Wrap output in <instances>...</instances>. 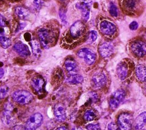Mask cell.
I'll return each mask as SVG.
<instances>
[{
	"label": "cell",
	"mask_w": 146,
	"mask_h": 130,
	"mask_svg": "<svg viewBox=\"0 0 146 130\" xmlns=\"http://www.w3.org/2000/svg\"><path fill=\"white\" fill-rule=\"evenodd\" d=\"M88 29L82 21L75 22L60 38V46L66 49H72L84 43L88 37Z\"/></svg>",
	"instance_id": "1"
},
{
	"label": "cell",
	"mask_w": 146,
	"mask_h": 130,
	"mask_svg": "<svg viewBox=\"0 0 146 130\" xmlns=\"http://www.w3.org/2000/svg\"><path fill=\"white\" fill-rule=\"evenodd\" d=\"M59 26L54 21L45 23L37 29V35L40 43L44 48L48 49L55 46L59 36Z\"/></svg>",
	"instance_id": "2"
},
{
	"label": "cell",
	"mask_w": 146,
	"mask_h": 130,
	"mask_svg": "<svg viewBox=\"0 0 146 130\" xmlns=\"http://www.w3.org/2000/svg\"><path fill=\"white\" fill-rule=\"evenodd\" d=\"M96 26L100 33L108 39H113L118 35L117 26L107 17L99 15L96 19Z\"/></svg>",
	"instance_id": "3"
},
{
	"label": "cell",
	"mask_w": 146,
	"mask_h": 130,
	"mask_svg": "<svg viewBox=\"0 0 146 130\" xmlns=\"http://www.w3.org/2000/svg\"><path fill=\"white\" fill-rule=\"evenodd\" d=\"M135 66L133 62L129 58H124L117 65L116 72L119 79L121 81H128L135 75Z\"/></svg>",
	"instance_id": "4"
},
{
	"label": "cell",
	"mask_w": 146,
	"mask_h": 130,
	"mask_svg": "<svg viewBox=\"0 0 146 130\" xmlns=\"http://www.w3.org/2000/svg\"><path fill=\"white\" fill-rule=\"evenodd\" d=\"M123 13L130 17H139L144 11L142 0H119Z\"/></svg>",
	"instance_id": "5"
},
{
	"label": "cell",
	"mask_w": 146,
	"mask_h": 130,
	"mask_svg": "<svg viewBox=\"0 0 146 130\" xmlns=\"http://www.w3.org/2000/svg\"><path fill=\"white\" fill-rule=\"evenodd\" d=\"M131 54L137 59H143L146 56V41L142 38L136 37L131 39L128 44Z\"/></svg>",
	"instance_id": "6"
},
{
	"label": "cell",
	"mask_w": 146,
	"mask_h": 130,
	"mask_svg": "<svg viewBox=\"0 0 146 130\" xmlns=\"http://www.w3.org/2000/svg\"><path fill=\"white\" fill-rule=\"evenodd\" d=\"M133 122V115L130 112H122L117 118V124L120 130H131Z\"/></svg>",
	"instance_id": "7"
},
{
	"label": "cell",
	"mask_w": 146,
	"mask_h": 130,
	"mask_svg": "<svg viewBox=\"0 0 146 130\" xmlns=\"http://www.w3.org/2000/svg\"><path fill=\"white\" fill-rule=\"evenodd\" d=\"M12 98L16 103L24 105L30 103L33 99V95L29 92L25 90H18L13 92Z\"/></svg>",
	"instance_id": "8"
},
{
	"label": "cell",
	"mask_w": 146,
	"mask_h": 130,
	"mask_svg": "<svg viewBox=\"0 0 146 130\" xmlns=\"http://www.w3.org/2000/svg\"><path fill=\"white\" fill-rule=\"evenodd\" d=\"M126 95V92L124 90L119 88L116 90L111 95L110 100L109 104L110 108L112 109H115L119 105L120 103L123 100Z\"/></svg>",
	"instance_id": "9"
},
{
	"label": "cell",
	"mask_w": 146,
	"mask_h": 130,
	"mask_svg": "<svg viewBox=\"0 0 146 130\" xmlns=\"http://www.w3.org/2000/svg\"><path fill=\"white\" fill-rule=\"evenodd\" d=\"M43 116L40 113H35L28 119L25 124V128L27 130H35L42 124Z\"/></svg>",
	"instance_id": "10"
},
{
	"label": "cell",
	"mask_w": 146,
	"mask_h": 130,
	"mask_svg": "<svg viewBox=\"0 0 146 130\" xmlns=\"http://www.w3.org/2000/svg\"><path fill=\"white\" fill-rule=\"evenodd\" d=\"M78 56L83 58L85 62L89 65L92 64L96 59L95 54L88 48H83L79 50L77 53Z\"/></svg>",
	"instance_id": "11"
},
{
	"label": "cell",
	"mask_w": 146,
	"mask_h": 130,
	"mask_svg": "<svg viewBox=\"0 0 146 130\" xmlns=\"http://www.w3.org/2000/svg\"><path fill=\"white\" fill-rule=\"evenodd\" d=\"M91 80L95 87L100 88L106 84L107 76L103 71H98L93 74L91 78Z\"/></svg>",
	"instance_id": "12"
},
{
	"label": "cell",
	"mask_w": 146,
	"mask_h": 130,
	"mask_svg": "<svg viewBox=\"0 0 146 130\" xmlns=\"http://www.w3.org/2000/svg\"><path fill=\"white\" fill-rule=\"evenodd\" d=\"M98 50L103 58H108L113 53L114 47L111 43L105 41L100 44Z\"/></svg>",
	"instance_id": "13"
},
{
	"label": "cell",
	"mask_w": 146,
	"mask_h": 130,
	"mask_svg": "<svg viewBox=\"0 0 146 130\" xmlns=\"http://www.w3.org/2000/svg\"><path fill=\"white\" fill-rule=\"evenodd\" d=\"M135 75L139 83L143 84L146 82V66L143 64H138L135 68Z\"/></svg>",
	"instance_id": "14"
},
{
	"label": "cell",
	"mask_w": 146,
	"mask_h": 130,
	"mask_svg": "<svg viewBox=\"0 0 146 130\" xmlns=\"http://www.w3.org/2000/svg\"><path fill=\"white\" fill-rule=\"evenodd\" d=\"M76 5L78 8H79L81 10L82 15L83 19L85 21H87L90 17L91 2L86 1L82 2L79 3H77Z\"/></svg>",
	"instance_id": "15"
},
{
	"label": "cell",
	"mask_w": 146,
	"mask_h": 130,
	"mask_svg": "<svg viewBox=\"0 0 146 130\" xmlns=\"http://www.w3.org/2000/svg\"><path fill=\"white\" fill-rule=\"evenodd\" d=\"M54 115L56 119L59 121H64L66 119V109L64 106L61 104H57L54 107Z\"/></svg>",
	"instance_id": "16"
},
{
	"label": "cell",
	"mask_w": 146,
	"mask_h": 130,
	"mask_svg": "<svg viewBox=\"0 0 146 130\" xmlns=\"http://www.w3.org/2000/svg\"><path fill=\"white\" fill-rule=\"evenodd\" d=\"M13 48L15 51L22 56H27L30 54L28 47L22 42H18L15 43L13 46Z\"/></svg>",
	"instance_id": "17"
},
{
	"label": "cell",
	"mask_w": 146,
	"mask_h": 130,
	"mask_svg": "<svg viewBox=\"0 0 146 130\" xmlns=\"http://www.w3.org/2000/svg\"><path fill=\"white\" fill-rule=\"evenodd\" d=\"M146 124V111L140 113L134 121V128L135 130H140Z\"/></svg>",
	"instance_id": "18"
},
{
	"label": "cell",
	"mask_w": 146,
	"mask_h": 130,
	"mask_svg": "<svg viewBox=\"0 0 146 130\" xmlns=\"http://www.w3.org/2000/svg\"><path fill=\"white\" fill-rule=\"evenodd\" d=\"M44 84V81L41 76H35L31 80V86L34 90L37 92H40Z\"/></svg>",
	"instance_id": "19"
},
{
	"label": "cell",
	"mask_w": 146,
	"mask_h": 130,
	"mask_svg": "<svg viewBox=\"0 0 146 130\" xmlns=\"http://www.w3.org/2000/svg\"><path fill=\"white\" fill-rule=\"evenodd\" d=\"M64 67L67 71L70 74H75L78 69V65L72 58H68L64 62Z\"/></svg>",
	"instance_id": "20"
},
{
	"label": "cell",
	"mask_w": 146,
	"mask_h": 130,
	"mask_svg": "<svg viewBox=\"0 0 146 130\" xmlns=\"http://www.w3.org/2000/svg\"><path fill=\"white\" fill-rule=\"evenodd\" d=\"M15 13L19 19L22 20L27 19L30 15V12L28 9L23 6H19L15 8Z\"/></svg>",
	"instance_id": "21"
},
{
	"label": "cell",
	"mask_w": 146,
	"mask_h": 130,
	"mask_svg": "<svg viewBox=\"0 0 146 130\" xmlns=\"http://www.w3.org/2000/svg\"><path fill=\"white\" fill-rule=\"evenodd\" d=\"M12 105L11 104H8L7 107L5 108L4 111L3 112L2 119L4 123L6 124H9L11 122V111H12Z\"/></svg>",
	"instance_id": "22"
},
{
	"label": "cell",
	"mask_w": 146,
	"mask_h": 130,
	"mask_svg": "<svg viewBox=\"0 0 146 130\" xmlns=\"http://www.w3.org/2000/svg\"><path fill=\"white\" fill-rule=\"evenodd\" d=\"M30 44L34 55L35 57H39L41 54L40 43L36 39H31Z\"/></svg>",
	"instance_id": "23"
},
{
	"label": "cell",
	"mask_w": 146,
	"mask_h": 130,
	"mask_svg": "<svg viewBox=\"0 0 146 130\" xmlns=\"http://www.w3.org/2000/svg\"><path fill=\"white\" fill-rule=\"evenodd\" d=\"M83 78L81 75L75 74L70 75L67 79V82L72 84H76L81 83L83 82Z\"/></svg>",
	"instance_id": "24"
},
{
	"label": "cell",
	"mask_w": 146,
	"mask_h": 130,
	"mask_svg": "<svg viewBox=\"0 0 146 130\" xmlns=\"http://www.w3.org/2000/svg\"><path fill=\"white\" fill-rule=\"evenodd\" d=\"M84 119L86 121H90L94 120L96 117V114L94 110L90 109L87 110L84 114Z\"/></svg>",
	"instance_id": "25"
},
{
	"label": "cell",
	"mask_w": 146,
	"mask_h": 130,
	"mask_svg": "<svg viewBox=\"0 0 146 130\" xmlns=\"http://www.w3.org/2000/svg\"><path fill=\"white\" fill-rule=\"evenodd\" d=\"M0 42L1 46L3 48H7L11 45V40L9 38L5 36H0Z\"/></svg>",
	"instance_id": "26"
},
{
	"label": "cell",
	"mask_w": 146,
	"mask_h": 130,
	"mask_svg": "<svg viewBox=\"0 0 146 130\" xmlns=\"http://www.w3.org/2000/svg\"><path fill=\"white\" fill-rule=\"evenodd\" d=\"M109 12L111 15L114 18H116L118 16V10L116 6L113 2H110Z\"/></svg>",
	"instance_id": "27"
},
{
	"label": "cell",
	"mask_w": 146,
	"mask_h": 130,
	"mask_svg": "<svg viewBox=\"0 0 146 130\" xmlns=\"http://www.w3.org/2000/svg\"><path fill=\"white\" fill-rule=\"evenodd\" d=\"M59 15L60 17V18L62 22L64 24H67V21H66V15L64 11V10L62 8L60 9L59 11Z\"/></svg>",
	"instance_id": "28"
},
{
	"label": "cell",
	"mask_w": 146,
	"mask_h": 130,
	"mask_svg": "<svg viewBox=\"0 0 146 130\" xmlns=\"http://www.w3.org/2000/svg\"><path fill=\"white\" fill-rule=\"evenodd\" d=\"M97 36H98V34L96 31L92 30L90 31L88 34V38L91 42H93L95 40H96V39H97Z\"/></svg>",
	"instance_id": "29"
},
{
	"label": "cell",
	"mask_w": 146,
	"mask_h": 130,
	"mask_svg": "<svg viewBox=\"0 0 146 130\" xmlns=\"http://www.w3.org/2000/svg\"><path fill=\"white\" fill-rule=\"evenodd\" d=\"M8 87L6 86H1V90H0V96L1 98L2 99L7 94V92H8Z\"/></svg>",
	"instance_id": "30"
},
{
	"label": "cell",
	"mask_w": 146,
	"mask_h": 130,
	"mask_svg": "<svg viewBox=\"0 0 146 130\" xmlns=\"http://www.w3.org/2000/svg\"><path fill=\"white\" fill-rule=\"evenodd\" d=\"M43 4V0H34V6L36 10H39L41 9Z\"/></svg>",
	"instance_id": "31"
},
{
	"label": "cell",
	"mask_w": 146,
	"mask_h": 130,
	"mask_svg": "<svg viewBox=\"0 0 146 130\" xmlns=\"http://www.w3.org/2000/svg\"><path fill=\"white\" fill-rule=\"evenodd\" d=\"M139 26V25L136 21H132L129 25V28L131 30H136L137 29Z\"/></svg>",
	"instance_id": "32"
},
{
	"label": "cell",
	"mask_w": 146,
	"mask_h": 130,
	"mask_svg": "<svg viewBox=\"0 0 146 130\" xmlns=\"http://www.w3.org/2000/svg\"><path fill=\"white\" fill-rule=\"evenodd\" d=\"M86 128L88 130H100V127L98 124H89Z\"/></svg>",
	"instance_id": "33"
},
{
	"label": "cell",
	"mask_w": 146,
	"mask_h": 130,
	"mask_svg": "<svg viewBox=\"0 0 146 130\" xmlns=\"http://www.w3.org/2000/svg\"><path fill=\"white\" fill-rule=\"evenodd\" d=\"M107 130H117V127L115 123L111 122L108 124L107 126Z\"/></svg>",
	"instance_id": "34"
},
{
	"label": "cell",
	"mask_w": 146,
	"mask_h": 130,
	"mask_svg": "<svg viewBox=\"0 0 146 130\" xmlns=\"http://www.w3.org/2000/svg\"><path fill=\"white\" fill-rule=\"evenodd\" d=\"M142 90H143V94L146 96V82H145L144 84H143Z\"/></svg>",
	"instance_id": "35"
},
{
	"label": "cell",
	"mask_w": 146,
	"mask_h": 130,
	"mask_svg": "<svg viewBox=\"0 0 146 130\" xmlns=\"http://www.w3.org/2000/svg\"><path fill=\"white\" fill-rule=\"evenodd\" d=\"M55 130H67V129L65 127H60L57 128Z\"/></svg>",
	"instance_id": "36"
},
{
	"label": "cell",
	"mask_w": 146,
	"mask_h": 130,
	"mask_svg": "<svg viewBox=\"0 0 146 130\" xmlns=\"http://www.w3.org/2000/svg\"><path fill=\"white\" fill-rule=\"evenodd\" d=\"M3 73H4V71H3V70L2 68H1V70H0V78H2L3 75Z\"/></svg>",
	"instance_id": "37"
},
{
	"label": "cell",
	"mask_w": 146,
	"mask_h": 130,
	"mask_svg": "<svg viewBox=\"0 0 146 130\" xmlns=\"http://www.w3.org/2000/svg\"><path fill=\"white\" fill-rule=\"evenodd\" d=\"M71 130H83L81 128L78 127H75L74 128H73Z\"/></svg>",
	"instance_id": "38"
},
{
	"label": "cell",
	"mask_w": 146,
	"mask_h": 130,
	"mask_svg": "<svg viewBox=\"0 0 146 130\" xmlns=\"http://www.w3.org/2000/svg\"><path fill=\"white\" fill-rule=\"evenodd\" d=\"M11 1H18L19 0H11Z\"/></svg>",
	"instance_id": "39"
},
{
	"label": "cell",
	"mask_w": 146,
	"mask_h": 130,
	"mask_svg": "<svg viewBox=\"0 0 146 130\" xmlns=\"http://www.w3.org/2000/svg\"><path fill=\"white\" fill-rule=\"evenodd\" d=\"M60 1H65V0H60Z\"/></svg>",
	"instance_id": "40"
},
{
	"label": "cell",
	"mask_w": 146,
	"mask_h": 130,
	"mask_svg": "<svg viewBox=\"0 0 146 130\" xmlns=\"http://www.w3.org/2000/svg\"><path fill=\"white\" fill-rule=\"evenodd\" d=\"M143 130H145V129H143Z\"/></svg>",
	"instance_id": "41"
}]
</instances>
